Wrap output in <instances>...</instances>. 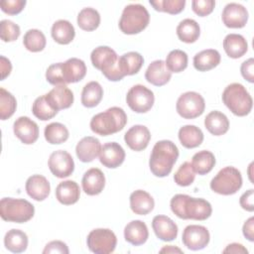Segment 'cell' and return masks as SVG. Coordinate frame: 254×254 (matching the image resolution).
Masks as SVG:
<instances>
[{
  "mask_svg": "<svg viewBox=\"0 0 254 254\" xmlns=\"http://www.w3.org/2000/svg\"><path fill=\"white\" fill-rule=\"evenodd\" d=\"M179 140L187 149L198 147L203 141V133L200 128L194 125H185L179 130Z\"/></svg>",
  "mask_w": 254,
  "mask_h": 254,
  "instance_id": "d6a6232c",
  "label": "cell"
},
{
  "mask_svg": "<svg viewBox=\"0 0 254 254\" xmlns=\"http://www.w3.org/2000/svg\"><path fill=\"white\" fill-rule=\"evenodd\" d=\"M80 190L74 181H64L60 183L56 188V197L57 199L64 205H70L79 199Z\"/></svg>",
  "mask_w": 254,
  "mask_h": 254,
  "instance_id": "484cf974",
  "label": "cell"
},
{
  "mask_svg": "<svg viewBox=\"0 0 254 254\" xmlns=\"http://www.w3.org/2000/svg\"><path fill=\"white\" fill-rule=\"evenodd\" d=\"M13 131L15 136L26 145L34 144L39 138L38 124L27 116H21L15 120Z\"/></svg>",
  "mask_w": 254,
  "mask_h": 254,
  "instance_id": "5bb4252c",
  "label": "cell"
},
{
  "mask_svg": "<svg viewBox=\"0 0 254 254\" xmlns=\"http://www.w3.org/2000/svg\"><path fill=\"white\" fill-rule=\"evenodd\" d=\"M150 5L154 7L156 11L166 12L172 15L181 13L186 5L185 0H157L150 1Z\"/></svg>",
  "mask_w": 254,
  "mask_h": 254,
  "instance_id": "f6af8a7d",
  "label": "cell"
},
{
  "mask_svg": "<svg viewBox=\"0 0 254 254\" xmlns=\"http://www.w3.org/2000/svg\"><path fill=\"white\" fill-rule=\"evenodd\" d=\"M188 61L189 59L186 52L182 50H173L168 54L165 64L171 72L178 73L187 68Z\"/></svg>",
  "mask_w": 254,
  "mask_h": 254,
  "instance_id": "60d3db41",
  "label": "cell"
},
{
  "mask_svg": "<svg viewBox=\"0 0 254 254\" xmlns=\"http://www.w3.org/2000/svg\"><path fill=\"white\" fill-rule=\"evenodd\" d=\"M90 60L92 65L101 70L108 80L119 81L124 77L118 66V56L113 49L99 46L91 52Z\"/></svg>",
  "mask_w": 254,
  "mask_h": 254,
  "instance_id": "277c9868",
  "label": "cell"
},
{
  "mask_svg": "<svg viewBox=\"0 0 254 254\" xmlns=\"http://www.w3.org/2000/svg\"><path fill=\"white\" fill-rule=\"evenodd\" d=\"M220 60L221 57L218 51L214 49L203 50L193 57V66L198 71H207L217 66Z\"/></svg>",
  "mask_w": 254,
  "mask_h": 254,
  "instance_id": "f546056e",
  "label": "cell"
},
{
  "mask_svg": "<svg viewBox=\"0 0 254 254\" xmlns=\"http://www.w3.org/2000/svg\"><path fill=\"white\" fill-rule=\"evenodd\" d=\"M241 207L247 211L254 210V190L252 189L246 190L239 199Z\"/></svg>",
  "mask_w": 254,
  "mask_h": 254,
  "instance_id": "f5cc1de1",
  "label": "cell"
},
{
  "mask_svg": "<svg viewBox=\"0 0 254 254\" xmlns=\"http://www.w3.org/2000/svg\"><path fill=\"white\" fill-rule=\"evenodd\" d=\"M25 0H4L0 2L1 10L9 15H17L24 9Z\"/></svg>",
  "mask_w": 254,
  "mask_h": 254,
  "instance_id": "681fc988",
  "label": "cell"
},
{
  "mask_svg": "<svg viewBox=\"0 0 254 254\" xmlns=\"http://www.w3.org/2000/svg\"><path fill=\"white\" fill-rule=\"evenodd\" d=\"M17 101L12 93L5 88H0V119L6 120L10 118L16 111Z\"/></svg>",
  "mask_w": 254,
  "mask_h": 254,
  "instance_id": "7bdbcfd3",
  "label": "cell"
},
{
  "mask_svg": "<svg viewBox=\"0 0 254 254\" xmlns=\"http://www.w3.org/2000/svg\"><path fill=\"white\" fill-rule=\"evenodd\" d=\"M23 44L25 48L32 53L41 52L46 48V36L42 31L38 29L28 30L24 35Z\"/></svg>",
  "mask_w": 254,
  "mask_h": 254,
  "instance_id": "ab89813d",
  "label": "cell"
},
{
  "mask_svg": "<svg viewBox=\"0 0 254 254\" xmlns=\"http://www.w3.org/2000/svg\"><path fill=\"white\" fill-rule=\"evenodd\" d=\"M149 237L148 227L142 220H132L124 228L125 240L134 245L139 246L144 244Z\"/></svg>",
  "mask_w": 254,
  "mask_h": 254,
  "instance_id": "d4e9b609",
  "label": "cell"
},
{
  "mask_svg": "<svg viewBox=\"0 0 254 254\" xmlns=\"http://www.w3.org/2000/svg\"><path fill=\"white\" fill-rule=\"evenodd\" d=\"M44 254H48V253H61V254H68L69 250L67 245L61 241V240H54L49 242L44 250H43Z\"/></svg>",
  "mask_w": 254,
  "mask_h": 254,
  "instance_id": "f907efd6",
  "label": "cell"
},
{
  "mask_svg": "<svg viewBox=\"0 0 254 254\" xmlns=\"http://www.w3.org/2000/svg\"><path fill=\"white\" fill-rule=\"evenodd\" d=\"M221 19L227 28H243L248 21L247 9L238 3H228L222 11Z\"/></svg>",
  "mask_w": 254,
  "mask_h": 254,
  "instance_id": "9a60e30c",
  "label": "cell"
},
{
  "mask_svg": "<svg viewBox=\"0 0 254 254\" xmlns=\"http://www.w3.org/2000/svg\"><path fill=\"white\" fill-rule=\"evenodd\" d=\"M152 227L160 240L173 241L178 236V225L169 216L156 215L152 220Z\"/></svg>",
  "mask_w": 254,
  "mask_h": 254,
  "instance_id": "ffe728a7",
  "label": "cell"
},
{
  "mask_svg": "<svg viewBox=\"0 0 254 254\" xmlns=\"http://www.w3.org/2000/svg\"><path fill=\"white\" fill-rule=\"evenodd\" d=\"M154 206V198L149 192L137 190L130 194V207L134 213L139 215L148 214L153 210Z\"/></svg>",
  "mask_w": 254,
  "mask_h": 254,
  "instance_id": "4316f807",
  "label": "cell"
},
{
  "mask_svg": "<svg viewBox=\"0 0 254 254\" xmlns=\"http://www.w3.org/2000/svg\"><path fill=\"white\" fill-rule=\"evenodd\" d=\"M143 64L144 59L137 52H129L118 58V66L124 76L136 74L141 69Z\"/></svg>",
  "mask_w": 254,
  "mask_h": 254,
  "instance_id": "4dcf8cb0",
  "label": "cell"
},
{
  "mask_svg": "<svg viewBox=\"0 0 254 254\" xmlns=\"http://www.w3.org/2000/svg\"><path fill=\"white\" fill-rule=\"evenodd\" d=\"M35 214L34 205L24 198L3 197L0 201V215L3 220L24 223Z\"/></svg>",
  "mask_w": 254,
  "mask_h": 254,
  "instance_id": "52a82bcc",
  "label": "cell"
},
{
  "mask_svg": "<svg viewBox=\"0 0 254 254\" xmlns=\"http://www.w3.org/2000/svg\"><path fill=\"white\" fill-rule=\"evenodd\" d=\"M210 235L206 227L197 224L188 225L182 235L183 244L190 250H201L209 243Z\"/></svg>",
  "mask_w": 254,
  "mask_h": 254,
  "instance_id": "7c38bea8",
  "label": "cell"
},
{
  "mask_svg": "<svg viewBox=\"0 0 254 254\" xmlns=\"http://www.w3.org/2000/svg\"><path fill=\"white\" fill-rule=\"evenodd\" d=\"M127 123L125 111L117 106L95 114L90 120V129L97 135L108 136L121 131Z\"/></svg>",
  "mask_w": 254,
  "mask_h": 254,
  "instance_id": "3957f363",
  "label": "cell"
},
{
  "mask_svg": "<svg viewBox=\"0 0 254 254\" xmlns=\"http://www.w3.org/2000/svg\"><path fill=\"white\" fill-rule=\"evenodd\" d=\"M83 191L88 195L99 194L105 187V177L102 171L98 168L87 170L81 180Z\"/></svg>",
  "mask_w": 254,
  "mask_h": 254,
  "instance_id": "d6986e66",
  "label": "cell"
},
{
  "mask_svg": "<svg viewBox=\"0 0 254 254\" xmlns=\"http://www.w3.org/2000/svg\"><path fill=\"white\" fill-rule=\"evenodd\" d=\"M215 6V1L213 0H193L191 1V8L192 11L200 16L205 17L209 15Z\"/></svg>",
  "mask_w": 254,
  "mask_h": 254,
  "instance_id": "c3c4849f",
  "label": "cell"
},
{
  "mask_svg": "<svg viewBox=\"0 0 254 254\" xmlns=\"http://www.w3.org/2000/svg\"><path fill=\"white\" fill-rule=\"evenodd\" d=\"M51 34L55 42L60 45H67L74 39L75 31L72 24L67 20L56 21L51 30Z\"/></svg>",
  "mask_w": 254,
  "mask_h": 254,
  "instance_id": "1f68e13d",
  "label": "cell"
},
{
  "mask_svg": "<svg viewBox=\"0 0 254 254\" xmlns=\"http://www.w3.org/2000/svg\"><path fill=\"white\" fill-rule=\"evenodd\" d=\"M46 79L49 83L53 85H61L64 84V79L63 76V71H62V63H57L51 64L46 71Z\"/></svg>",
  "mask_w": 254,
  "mask_h": 254,
  "instance_id": "7dc6e473",
  "label": "cell"
},
{
  "mask_svg": "<svg viewBox=\"0 0 254 254\" xmlns=\"http://www.w3.org/2000/svg\"><path fill=\"white\" fill-rule=\"evenodd\" d=\"M32 112L38 119L42 121H47L52 119L58 114V111L55 110L47 101L45 94L42 96H39L35 99L33 106H32Z\"/></svg>",
  "mask_w": 254,
  "mask_h": 254,
  "instance_id": "b9f144b4",
  "label": "cell"
},
{
  "mask_svg": "<svg viewBox=\"0 0 254 254\" xmlns=\"http://www.w3.org/2000/svg\"><path fill=\"white\" fill-rule=\"evenodd\" d=\"M223 253H235V254H247L248 250L240 243H231L226 246Z\"/></svg>",
  "mask_w": 254,
  "mask_h": 254,
  "instance_id": "9f6ffc18",
  "label": "cell"
},
{
  "mask_svg": "<svg viewBox=\"0 0 254 254\" xmlns=\"http://www.w3.org/2000/svg\"><path fill=\"white\" fill-rule=\"evenodd\" d=\"M51 173L60 179L69 177L74 171V162L70 154L64 150H58L50 155L48 161Z\"/></svg>",
  "mask_w": 254,
  "mask_h": 254,
  "instance_id": "4fadbf2b",
  "label": "cell"
},
{
  "mask_svg": "<svg viewBox=\"0 0 254 254\" xmlns=\"http://www.w3.org/2000/svg\"><path fill=\"white\" fill-rule=\"evenodd\" d=\"M177 35L178 38L184 43H194L200 35L199 25L193 19H184L177 27Z\"/></svg>",
  "mask_w": 254,
  "mask_h": 254,
  "instance_id": "836d02e7",
  "label": "cell"
},
{
  "mask_svg": "<svg viewBox=\"0 0 254 254\" xmlns=\"http://www.w3.org/2000/svg\"><path fill=\"white\" fill-rule=\"evenodd\" d=\"M170 206L172 211L182 219L205 220L212 213L211 204L207 200L183 193L174 195Z\"/></svg>",
  "mask_w": 254,
  "mask_h": 254,
  "instance_id": "6da1fadb",
  "label": "cell"
},
{
  "mask_svg": "<svg viewBox=\"0 0 254 254\" xmlns=\"http://www.w3.org/2000/svg\"><path fill=\"white\" fill-rule=\"evenodd\" d=\"M101 144L99 140L92 136L83 137L75 147V153L79 161L83 163L92 162L100 153Z\"/></svg>",
  "mask_w": 254,
  "mask_h": 254,
  "instance_id": "603a6c76",
  "label": "cell"
},
{
  "mask_svg": "<svg viewBox=\"0 0 254 254\" xmlns=\"http://www.w3.org/2000/svg\"><path fill=\"white\" fill-rule=\"evenodd\" d=\"M160 253H183V250L173 245H167L160 250Z\"/></svg>",
  "mask_w": 254,
  "mask_h": 254,
  "instance_id": "6f0895ef",
  "label": "cell"
},
{
  "mask_svg": "<svg viewBox=\"0 0 254 254\" xmlns=\"http://www.w3.org/2000/svg\"><path fill=\"white\" fill-rule=\"evenodd\" d=\"M242 187V176L238 169L225 167L221 169L210 182V189L222 195L236 193Z\"/></svg>",
  "mask_w": 254,
  "mask_h": 254,
  "instance_id": "ba28073f",
  "label": "cell"
},
{
  "mask_svg": "<svg viewBox=\"0 0 254 254\" xmlns=\"http://www.w3.org/2000/svg\"><path fill=\"white\" fill-rule=\"evenodd\" d=\"M20 34V27L16 23L10 20H2L0 22V37L3 42H14L19 38Z\"/></svg>",
  "mask_w": 254,
  "mask_h": 254,
  "instance_id": "bcb514c9",
  "label": "cell"
},
{
  "mask_svg": "<svg viewBox=\"0 0 254 254\" xmlns=\"http://www.w3.org/2000/svg\"><path fill=\"white\" fill-rule=\"evenodd\" d=\"M242 232L246 239H248L251 242L254 241V217L253 216H251L244 222L242 227Z\"/></svg>",
  "mask_w": 254,
  "mask_h": 254,
  "instance_id": "db71d44e",
  "label": "cell"
},
{
  "mask_svg": "<svg viewBox=\"0 0 254 254\" xmlns=\"http://www.w3.org/2000/svg\"><path fill=\"white\" fill-rule=\"evenodd\" d=\"M103 96V88L97 81H89L86 83L81 92V103L87 108L95 107L101 101Z\"/></svg>",
  "mask_w": 254,
  "mask_h": 254,
  "instance_id": "8d00e7d4",
  "label": "cell"
},
{
  "mask_svg": "<svg viewBox=\"0 0 254 254\" xmlns=\"http://www.w3.org/2000/svg\"><path fill=\"white\" fill-rule=\"evenodd\" d=\"M45 96L48 103L58 112L59 110L70 107L74 99L72 91L64 84L56 85Z\"/></svg>",
  "mask_w": 254,
  "mask_h": 254,
  "instance_id": "e0dca14e",
  "label": "cell"
},
{
  "mask_svg": "<svg viewBox=\"0 0 254 254\" xmlns=\"http://www.w3.org/2000/svg\"><path fill=\"white\" fill-rule=\"evenodd\" d=\"M171 77L172 72L168 69L163 60L152 62L145 72L146 80L155 86H163L167 84Z\"/></svg>",
  "mask_w": 254,
  "mask_h": 254,
  "instance_id": "7402d4cb",
  "label": "cell"
},
{
  "mask_svg": "<svg viewBox=\"0 0 254 254\" xmlns=\"http://www.w3.org/2000/svg\"><path fill=\"white\" fill-rule=\"evenodd\" d=\"M125 160V151L116 142H108L101 146L99 153L100 163L109 169L119 167Z\"/></svg>",
  "mask_w": 254,
  "mask_h": 254,
  "instance_id": "2e32d148",
  "label": "cell"
},
{
  "mask_svg": "<svg viewBox=\"0 0 254 254\" xmlns=\"http://www.w3.org/2000/svg\"><path fill=\"white\" fill-rule=\"evenodd\" d=\"M150 22V14L141 4H129L123 9L119 20V29L126 35L139 34L147 28Z\"/></svg>",
  "mask_w": 254,
  "mask_h": 254,
  "instance_id": "8992f818",
  "label": "cell"
},
{
  "mask_svg": "<svg viewBox=\"0 0 254 254\" xmlns=\"http://www.w3.org/2000/svg\"><path fill=\"white\" fill-rule=\"evenodd\" d=\"M25 188L28 195L37 201L45 200L51 191L49 181L42 175H33L29 177Z\"/></svg>",
  "mask_w": 254,
  "mask_h": 254,
  "instance_id": "44dd1931",
  "label": "cell"
},
{
  "mask_svg": "<svg viewBox=\"0 0 254 254\" xmlns=\"http://www.w3.org/2000/svg\"><path fill=\"white\" fill-rule=\"evenodd\" d=\"M62 71L65 84L80 81L86 74L84 62L77 58H70L62 63Z\"/></svg>",
  "mask_w": 254,
  "mask_h": 254,
  "instance_id": "cb8c5ba5",
  "label": "cell"
},
{
  "mask_svg": "<svg viewBox=\"0 0 254 254\" xmlns=\"http://www.w3.org/2000/svg\"><path fill=\"white\" fill-rule=\"evenodd\" d=\"M100 24V15L97 10L86 7L79 11L77 15V25L83 31H94Z\"/></svg>",
  "mask_w": 254,
  "mask_h": 254,
  "instance_id": "74e56055",
  "label": "cell"
},
{
  "mask_svg": "<svg viewBox=\"0 0 254 254\" xmlns=\"http://www.w3.org/2000/svg\"><path fill=\"white\" fill-rule=\"evenodd\" d=\"M86 243L88 249L95 254H109L115 250L117 238L108 228H96L88 233Z\"/></svg>",
  "mask_w": 254,
  "mask_h": 254,
  "instance_id": "9c48e42d",
  "label": "cell"
},
{
  "mask_svg": "<svg viewBox=\"0 0 254 254\" xmlns=\"http://www.w3.org/2000/svg\"><path fill=\"white\" fill-rule=\"evenodd\" d=\"M223 49L229 58L239 59L246 54L248 44L242 35L228 34L223 40Z\"/></svg>",
  "mask_w": 254,
  "mask_h": 254,
  "instance_id": "83f0119b",
  "label": "cell"
},
{
  "mask_svg": "<svg viewBox=\"0 0 254 254\" xmlns=\"http://www.w3.org/2000/svg\"><path fill=\"white\" fill-rule=\"evenodd\" d=\"M0 70H1V80L5 79L12 70L11 62L4 56L0 57Z\"/></svg>",
  "mask_w": 254,
  "mask_h": 254,
  "instance_id": "11a10c76",
  "label": "cell"
},
{
  "mask_svg": "<svg viewBox=\"0 0 254 254\" xmlns=\"http://www.w3.org/2000/svg\"><path fill=\"white\" fill-rule=\"evenodd\" d=\"M204 126L210 134L221 136L228 131L229 120L224 113L214 110L209 112L204 118Z\"/></svg>",
  "mask_w": 254,
  "mask_h": 254,
  "instance_id": "f1b7e54d",
  "label": "cell"
},
{
  "mask_svg": "<svg viewBox=\"0 0 254 254\" xmlns=\"http://www.w3.org/2000/svg\"><path fill=\"white\" fill-rule=\"evenodd\" d=\"M222 101L236 116L248 115L253 106V100L247 89L238 82L230 83L222 92Z\"/></svg>",
  "mask_w": 254,
  "mask_h": 254,
  "instance_id": "5b68a950",
  "label": "cell"
},
{
  "mask_svg": "<svg viewBox=\"0 0 254 254\" xmlns=\"http://www.w3.org/2000/svg\"><path fill=\"white\" fill-rule=\"evenodd\" d=\"M150 140L151 133L144 125H134L124 135V141L127 146L136 152L146 149Z\"/></svg>",
  "mask_w": 254,
  "mask_h": 254,
  "instance_id": "ac0fdd59",
  "label": "cell"
},
{
  "mask_svg": "<svg viewBox=\"0 0 254 254\" xmlns=\"http://www.w3.org/2000/svg\"><path fill=\"white\" fill-rule=\"evenodd\" d=\"M179 158V149L170 140L158 141L152 150L149 167L152 174L159 178L167 177Z\"/></svg>",
  "mask_w": 254,
  "mask_h": 254,
  "instance_id": "7a4b0ae2",
  "label": "cell"
},
{
  "mask_svg": "<svg viewBox=\"0 0 254 254\" xmlns=\"http://www.w3.org/2000/svg\"><path fill=\"white\" fill-rule=\"evenodd\" d=\"M155 101L154 93L151 89L142 84L132 86L126 95V102L131 110L136 113H145L149 111Z\"/></svg>",
  "mask_w": 254,
  "mask_h": 254,
  "instance_id": "8fae6325",
  "label": "cell"
},
{
  "mask_svg": "<svg viewBox=\"0 0 254 254\" xmlns=\"http://www.w3.org/2000/svg\"><path fill=\"white\" fill-rule=\"evenodd\" d=\"M240 71L242 76L252 83L254 81V60L250 58L243 62L240 66Z\"/></svg>",
  "mask_w": 254,
  "mask_h": 254,
  "instance_id": "816d5d0a",
  "label": "cell"
},
{
  "mask_svg": "<svg viewBox=\"0 0 254 254\" xmlns=\"http://www.w3.org/2000/svg\"><path fill=\"white\" fill-rule=\"evenodd\" d=\"M205 108L203 97L195 91H187L180 95L176 109L180 116L185 119H194L200 116Z\"/></svg>",
  "mask_w": 254,
  "mask_h": 254,
  "instance_id": "30bf717a",
  "label": "cell"
},
{
  "mask_svg": "<svg viewBox=\"0 0 254 254\" xmlns=\"http://www.w3.org/2000/svg\"><path fill=\"white\" fill-rule=\"evenodd\" d=\"M195 179V173L191 167L190 162L183 163L174 175V181L178 186H190Z\"/></svg>",
  "mask_w": 254,
  "mask_h": 254,
  "instance_id": "ee69618b",
  "label": "cell"
},
{
  "mask_svg": "<svg viewBox=\"0 0 254 254\" xmlns=\"http://www.w3.org/2000/svg\"><path fill=\"white\" fill-rule=\"evenodd\" d=\"M28 236L20 229L9 230L4 237V245L7 250L13 253H22L28 247Z\"/></svg>",
  "mask_w": 254,
  "mask_h": 254,
  "instance_id": "e575fe53",
  "label": "cell"
},
{
  "mask_svg": "<svg viewBox=\"0 0 254 254\" xmlns=\"http://www.w3.org/2000/svg\"><path fill=\"white\" fill-rule=\"evenodd\" d=\"M44 135L48 143L58 145L65 142L68 139L69 132L64 124L60 122H53L45 127Z\"/></svg>",
  "mask_w": 254,
  "mask_h": 254,
  "instance_id": "f35d334b",
  "label": "cell"
},
{
  "mask_svg": "<svg viewBox=\"0 0 254 254\" xmlns=\"http://www.w3.org/2000/svg\"><path fill=\"white\" fill-rule=\"evenodd\" d=\"M190 164L195 174L203 176L213 169L215 165V157L210 151L202 150L192 156Z\"/></svg>",
  "mask_w": 254,
  "mask_h": 254,
  "instance_id": "d590c367",
  "label": "cell"
}]
</instances>
